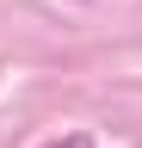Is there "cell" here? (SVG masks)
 <instances>
[{
    "label": "cell",
    "mask_w": 142,
    "mask_h": 148,
    "mask_svg": "<svg viewBox=\"0 0 142 148\" xmlns=\"http://www.w3.org/2000/svg\"><path fill=\"white\" fill-rule=\"evenodd\" d=\"M37 148H93V136H86V130H68V136H49Z\"/></svg>",
    "instance_id": "cell-1"
}]
</instances>
